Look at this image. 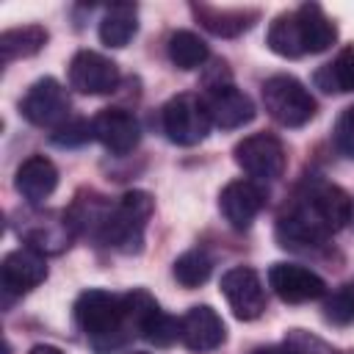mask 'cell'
Listing matches in <instances>:
<instances>
[{
	"label": "cell",
	"instance_id": "cell-10",
	"mask_svg": "<svg viewBox=\"0 0 354 354\" xmlns=\"http://www.w3.org/2000/svg\"><path fill=\"white\" fill-rule=\"evenodd\" d=\"M119 83V66L97 53V50H80L69 61V86L77 94H108Z\"/></svg>",
	"mask_w": 354,
	"mask_h": 354
},
{
	"label": "cell",
	"instance_id": "cell-13",
	"mask_svg": "<svg viewBox=\"0 0 354 354\" xmlns=\"http://www.w3.org/2000/svg\"><path fill=\"white\" fill-rule=\"evenodd\" d=\"M94 127V138L111 152V155H127L136 149L138 138H141V127L136 122V116L124 108H105L94 116L91 122Z\"/></svg>",
	"mask_w": 354,
	"mask_h": 354
},
{
	"label": "cell",
	"instance_id": "cell-5",
	"mask_svg": "<svg viewBox=\"0 0 354 354\" xmlns=\"http://www.w3.org/2000/svg\"><path fill=\"white\" fill-rule=\"evenodd\" d=\"M163 133L177 147H194L207 138L210 133V113L202 97L196 94H177L163 105L160 113Z\"/></svg>",
	"mask_w": 354,
	"mask_h": 354
},
{
	"label": "cell",
	"instance_id": "cell-8",
	"mask_svg": "<svg viewBox=\"0 0 354 354\" xmlns=\"http://www.w3.org/2000/svg\"><path fill=\"white\" fill-rule=\"evenodd\" d=\"M22 116L36 127H61L69 119V94L55 77H39L19 102Z\"/></svg>",
	"mask_w": 354,
	"mask_h": 354
},
{
	"label": "cell",
	"instance_id": "cell-33",
	"mask_svg": "<svg viewBox=\"0 0 354 354\" xmlns=\"http://www.w3.org/2000/svg\"><path fill=\"white\" fill-rule=\"evenodd\" d=\"M133 354H144V351H133Z\"/></svg>",
	"mask_w": 354,
	"mask_h": 354
},
{
	"label": "cell",
	"instance_id": "cell-12",
	"mask_svg": "<svg viewBox=\"0 0 354 354\" xmlns=\"http://www.w3.org/2000/svg\"><path fill=\"white\" fill-rule=\"evenodd\" d=\"M266 207V188L254 180H232L218 194V210L230 227L246 230Z\"/></svg>",
	"mask_w": 354,
	"mask_h": 354
},
{
	"label": "cell",
	"instance_id": "cell-2",
	"mask_svg": "<svg viewBox=\"0 0 354 354\" xmlns=\"http://www.w3.org/2000/svg\"><path fill=\"white\" fill-rule=\"evenodd\" d=\"M155 210V199L147 191H127L119 196V202L111 207L105 227L100 232V241L111 249H119L124 254L141 252L144 232L149 224V216Z\"/></svg>",
	"mask_w": 354,
	"mask_h": 354
},
{
	"label": "cell",
	"instance_id": "cell-25",
	"mask_svg": "<svg viewBox=\"0 0 354 354\" xmlns=\"http://www.w3.org/2000/svg\"><path fill=\"white\" fill-rule=\"evenodd\" d=\"M166 50H169V61L177 69H196V66H202L210 58L207 44L194 30H174L169 36Z\"/></svg>",
	"mask_w": 354,
	"mask_h": 354
},
{
	"label": "cell",
	"instance_id": "cell-4",
	"mask_svg": "<svg viewBox=\"0 0 354 354\" xmlns=\"http://www.w3.org/2000/svg\"><path fill=\"white\" fill-rule=\"evenodd\" d=\"M75 321L77 326L100 346V340H108L111 335H119L127 324L124 296L88 288L75 301Z\"/></svg>",
	"mask_w": 354,
	"mask_h": 354
},
{
	"label": "cell",
	"instance_id": "cell-32",
	"mask_svg": "<svg viewBox=\"0 0 354 354\" xmlns=\"http://www.w3.org/2000/svg\"><path fill=\"white\" fill-rule=\"evenodd\" d=\"M346 122H348V124H351V127H354V105H351V108H348V111H346Z\"/></svg>",
	"mask_w": 354,
	"mask_h": 354
},
{
	"label": "cell",
	"instance_id": "cell-6",
	"mask_svg": "<svg viewBox=\"0 0 354 354\" xmlns=\"http://www.w3.org/2000/svg\"><path fill=\"white\" fill-rule=\"evenodd\" d=\"M124 310H127V326L136 329L144 340H149L155 346H171L180 337V321H174L169 313H163L147 290L127 293Z\"/></svg>",
	"mask_w": 354,
	"mask_h": 354
},
{
	"label": "cell",
	"instance_id": "cell-27",
	"mask_svg": "<svg viewBox=\"0 0 354 354\" xmlns=\"http://www.w3.org/2000/svg\"><path fill=\"white\" fill-rule=\"evenodd\" d=\"M94 138V127H91V122H86V119H66L61 127H55L53 130V136H50V141L55 144V147H64V149H72V147H83L86 141H91Z\"/></svg>",
	"mask_w": 354,
	"mask_h": 354
},
{
	"label": "cell",
	"instance_id": "cell-17",
	"mask_svg": "<svg viewBox=\"0 0 354 354\" xmlns=\"http://www.w3.org/2000/svg\"><path fill=\"white\" fill-rule=\"evenodd\" d=\"M14 188L28 205H41L58 188V169L44 155H30L14 174Z\"/></svg>",
	"mask_w": 354,
	"mask_h": 354
},
{
	"label": "cell",
	"instance_id": "cell-15",
	"mask_svg": "<svg viewBox=\"0 0 354 354\" xmlns=\"http://www.w3.org/2000/svg\"><path fill=\"white\" fill-rule=\"evenodd\" d=\"M72 227L64 218H58L55 213H39L25 218V224H19V238L28 243V249L39 252V254H61L69 246L72 238Z\"/></svg>",
	"mask_w": 354,
	"mask_h": 354
},
{
	"label": "cell",
	"instance_id": "cell-21",
	"mask_svg": "<svg viewBox=\"0 0 354 354\" xmlns=\"http://www.w3.org/2000/svg\"><path fill=\"white\" fill-rule=\"evenodd\" d=\"M138 30V8L133 3H116L100 22V41L108 47H124Z\"/></svg>",
	"mask_w": 354,
	"mask_h": 354
},
{
	"label": "cell",
	"instance_id": "cell-18",
	"mask_svg": "<svg viewBox=\"0 0 354 354\" xmlns=\"http://www.w3.org/2000/svg\"><path fill=\"white\" fill-rule=\"evenodd\" d=\"M191 14L207 33L221 39H235L260 19L257 8H218L210 3H191Z\"/></svg>",
	"mask_w": 354,
	"mask_h": 354
},
{
	"label": "cell",
	"instance_id": "cell-16",
	"mask_svg": "<svg viewBox=\"0 0 354 354\" xmlns=\"http://www.w3.org/2000/svg\"><path fill=\"white\" fill-rule=\"evenodd\" d=\"M0 279H3L6 293H28L47 279L44 257L33 249H14L3 257Z\"/></svg>",
	"mask_w": 354,
	"mask_h": 354
},
{
	"label": "cell",
	"instance_id": "cell-28",
	"mask_svg": "<svg viewBox=\"0 0 354 354\" xmlns=\"http://www.w3.org/2000/svg\"><path fill=\"white\" fill-rule=\"evenodd\" d=\"M285 346L293 351V354H335L321 337L304 332V329H290L288 337H285Z\"/></svg>",
	"mask_w": 354,
	"mask_h": 354
},
{
	"label": "cell",
	"instance_id": "cell-31",
	"mask_svg": "<svg viewBox=\"0 0 354 354\" xmlns=\"http://www.w3.org/2000/svg\"><path fill=\"white\" fill-rule=\"evenodd\" d=\"M28 354H64L58 346H47V343H39V346H33Z\"/></svg>",
	"mask_w": 354,
	"mask_h": 354
},
{
	"label": "cell",
	"instance_id": "cell-20",
	"mask_svg": "<svg viewBox=\"0 0 354 354\" xmlns=\"http://www.w3.org/2000/svg\"><path fill=\"white\" fill-rule=\"evenodd\" d=\"M296 22H299V33H301V44H304V55L307 53H324L335 44L337 39V28L335 22L324 14V8L318 3H304L296 11Z\"/></svg>",
	"mask_w": 354,
	"mask_h": 354
},
{
	"label": "cell",
	"instance_id": "cell-14",
	"mask_svg": "<svg viewBox=\"0 0 354 354\" xmlns=\"http://www.w3.org/2000/svg\"><path fill=\"white\" fill-rule=\"evenodd\" d=\"M180 340L191 351H213L227 340V326L210 304H196L180 318Z\"/></svg>",
	"mask_w": 354,
	"mask_h": 354
},
{
	"label": "cell",
	"instance_id": "cell-19",
	"mask_svg": "<svg viewBox=\"0 0 354 354\" xmlns=\"http://www.w3.org/2000/svg\"><path fill=\"white\" fill-rule=\"evenodd\" d=\"M207 113H210V122L221 130H235V127H243L254 119V102L249 94H243L241 88L235 86H224V88H216V91H207Z\"/></svg>",
	"mask_w": 354,
	"mask_h": 354
},
{
	"label": "cell",
	"instance_id": "cell-23",
	"mask_svg": "<svg viewBox=\"0 0 354 354\" xmlns=\"http://www.w3.org/2000/svg\"><path fill=\"white\" fill-rule=\"evenodd\" d=\"M315 86L324 94H348L354 91V44L343 47L329 64L315 72Z\"/></svg>",
	"mask_w": 354,
	"mask_h": 354
},
{
	"label": "cell",
	"instance_id": "cell-30",
	"mask_svg": "<svg viewBox=\"0 0 354 354\" xmlns=\"http://www.w3.org/2000/svg\"><path fill=\"white\" fill-rule=\"evenodd\" d=\"M252 354H293L285 343H279V346H257Z\"/></svg>",
	"mask_w": 354,
	"mask_h": 354
},
{
	"label": "cell",
	"instance_id": "cell-3",
	"mask_svg": "<svg viewBox=\"0 0 354 354\" xmlns=\"http://www.w3.org/2000/svg\"><path fill=\"white\" fill-rule=\"evenodd\" d=\"M263 105H266L268 116L277 124H282V127H301L318 111L315 97L293 75H274V77H268L263 83Z\"/></svg>",
	"mask_w": 354,
	"mask_h": 354
},
{
	"label": "cell",
	"instance_id": "cell-26",
	"mask_svg": "<svg viewBox=\"0 0 354 354\" xmlns=\"http://www.w3.org/2000/svg\"><path fill=\"white\" fill-rule=\"evenodd\" d=\"M174 279L183 288H199L207 282L210 271H213V260L207 257V252L202 249H188L174 260Z\"/></svg>",
	"mask_w": 354,
	"mask_h": 354
},
{
	"label": "cell",
	"instance_id": "cell-11",
	"mask_svg": "<svg viewBox=\"0 0 354 354\" xmlns=\"http://www.w3.org/2000/svg\"><path fill=\"white\" fill-rule=\"evenodd\" d=\"M268 285L288 304L315 301L326 293V282L313 268L299 263H274L268 268Z\"/></svg>",
	"mask_w": 354,
	"mask_h": 354
},
{
	"label": "cell",
	"instance_id": "cell-9",
	"mask_svg": "<svg viewBox=\"0 0 354 354\" xmlns=\"http://www.w3.org/2000/svg\"><path fill=\"white\" fill-rule=\"evenodd\" d=\"M221 293L238 321H254L266 313V290L260 274L249 266H235L221 277Z\"/></svg>",
	"mask_w": 354,
	"mask_h": 354
},
{
	"label": "cell",
	"instance_id": "cell-29",
	"mask_svg": "<svg viewBox=\"0 0 354 354\" xmlns=\"http://www.w3.org/2000/svg\"><path fill=\"white\" fill-rule=\"evenodd\" d=\"M335 141H337V147L343 149V155H346V158H354V127L346 122V116L337 122Z\"/></svg>",
	"mask_w": 354,
	"mask_h": 354
},
{
	"label": "cell",
	"instance_id": "cell-22",
	"mask_svg": "<svg viewBox=\"0 0 354 354\" xmlns=\"http://www.w3.org/2000/svg\"><path fill=\"white\" fill-rule=\"evenodd\" d=\"M47 30L41 25H22V28H8L0 33V55L3 64H11L17 58H30L36 53H41V47L47 44Z\"/></svg>",
	"mask_w": 354,
	"mask_h": 354
},
{
	"label": "cell",
	"instance_id": "cell-24",
	"mask_svg": "<svg viewBox=\"0 0 354 354\" xmlns=\"http://www.w3.org/2000/svg\"><path fill=\"white\" fill-rule=\"evenodd\" d=\"M266 44L271 53H277L282 58H301L304 55V44H301V33H299V22H296L293 11L274 17V22L268 25Z\"/></svg>",
	"mask_w": 354,
	"mask_h": 354
},
{
	"label": "cell",
	"instance_id": "cell-7",
	"mask_svg": "<svg viewBox=\"0 0 354 354\" xmlns=\"http://www.w3.org/2000/svg\"><path fill=\"white\" fill-rule=\"evenodd\" d=\"M235 163L254 180H277L285 171V144L274 133H252L235 144Z\"/></svg>",
	"mask_w": 354,
	"mask_h": 354
},
{
	"label": "cell",
	"instance_id": "cell-1",
	"mask_svg": "<svg viewBox=\"0 0 354 354\" xmlns=\"http://www.w3.org/2000/svg\"><path fill=\"white\" fill-rule=\"evenodd\" d=\"M354 202L340 185L318 183L307 196L296 199L285 216H279L277 238L282 246H321L332 232L348 224Z\"/></svg>",
	"mask_w": 354,
	"mask_h": 354
}]
</instances>
